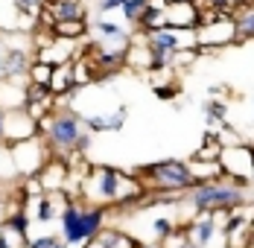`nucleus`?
Here are the masks:
<instances>
[{"label":"nucleus","instance_id":"1","mask_svg":"<svg viewBox=\"0 0 254 248\" xmlns=\"http://www.w3.org/2000/svg\"><path fill=\"white\" fill-rule=\"evenodd\" d=\"M143 196H146V187L137 175L108 167V164H91L82 178V193H79V198H85L88 204L102 207V210L137 207Z\"/></svg>","mask_w":254,"mask_h":248},{"label":"nucleus","instance_id":"2","mask_svg":"<svg viewBox=\"0 0 254 248\" xmlns=\"http://www.w3.org/2000/svg\"><path fill=\"white\" fill-rule=\"evenodd\" d=\"M85 134H88V128L82 123L79 111L70 105H56V111H50L38 123V137L44 140L53 158H62V161L76 158V146Z\"/></svg>","mask_w":254,"mask_h":248},{"label":"nucleus","instance_id":"3","mask_svg":"<svg viewBox=\"0 0 254 248\" xmlns=\"http://www.w3.org/2000/svg\"><path fill=\"white\" fill-rule=\"evenodd\" d=\"M178 204L184 207V213H190V219L196 213H210L216 207H240V204H252V187H237L222 175L219 181H207V184H193L184 196L178 198Z\"/></svg>","mask_w":254,"mask_h":248},{"label":"nucleus","instance_id":"4","mask_svg":"<svg viewBox=\"0 0 254 248\" xmlns=\"http://www.w3.org/2000/svg\"><path fill=\"white\" fill-rule=\"evenodd\" d=\"M108 210L88 204L85 198H70L64 213L59 216V240L67 248H82L105 228Z\"/></svg>","mask_w":254,"mask_h":248},{"label":"nucleus","instance_id":"5","mask_svg":"<svg viewBox=\"0 0 254 248\" xmlns=\"http://www.w3.org/2000/svg\"><path fill=\"white\" fill-rule=\"evenodd\" d=\"M137 178L143 181L146 193H187L193 187V178L187 170V161L178 158H167V161H155L137 170Z\"/></svg>","mask_w":254,"mask_h":248},{"label":"nucleus","instance_id":"6","mask_svg":"<svg viewBox=\"0 0 254 248\" xmlns=\"http://www.w3.org/2000/svg\"><path fill=\"white\" fill-rule=\"evenodd\" d=\"M9 155H12V167H15V175L21 178H35V175L44 170V164L50 161V149L44 146V140L35 134L29 140H21L15 146H9Z\"/></svg>","mask_w":254,"mask_h":248},{"label":"nucleus","instance_id":"7","mask_svg":"<svg viewBox=\"0 0 254 248\" xmlns=\"http://www.w3.org/2000/svg\"><path fill=\"white\" fill-rule=\"evenodd\" d=\"M219 167L222 175L237 187H252V173H254V146L252 143H240V146H225L219 155Z\"/></svg>","mask_w":254,"mask_h":248},{"label":"nucleus","instance_id":"8","mask_svg":"<svg viewBox=\"0 0 254 248\" xmlns=\"http://www.w3.org/2000/svg\"><path fill=\"white\" fill-rule=\"evenodd\" d=\"M85 18H88L85 0H47L38 15V26L53 29V24L59 21H85Z\"/></svg>","mask_w":254,"mask_h":248},{"label":"nucleus","instance_id":"9","mask_svg":"<svg viewBox=\"0 0 254 248\" xmlns=\"http://www.w3.org/2000/svg\"><path fill=\"white\" fill-rule=\"evenodd\" d=\"M38 134V123L26 114V108H12L6 111V120H3V143L6 146H15L21 140H29Z\"/></svg>","mask_w":254,"mask_h":248},{"label":"nucleus","instance_id":"10","mask_svg":"<svg viewBox=\"0 0 254 248\" xmlns=\"http://www.w3.org/2000/svg\"><path fill=\"white\" fill-rule=\"evenodd\" d=\"M82 41H67V38H53L47 47L35 50V62H44L50 67H62V64H70L73 56L79 53Z\"/></svg>","mask_w":254,"mask_h":248},{"label":"nucleus","instance_id":"11","mask_svg":"<svg viewBox=\"0 0 254 248\" xmlns=\"http://www.w3.org/2000/svg\"><path fill=\"white\" fill-rule=\"evenodd\" d=\"M85 128L91 134H105V131H120L126 125V117H128V108L126 105H117L111 111H102V114H79Z\"/></svg>","mask_w":254,"mask_h":248},{"label":"nucleus","instance_id":"12","mask_svg":"<svg viewBox=\"0 0 254 248\" xmlns=\"http://www.w3.org/2000/svg\"><path fill=\"white\" fill-rule=\"evenodd\" d=\"M24 108L35 123H41L50 111H56V97L50 94V88H44V85H26Z\"/></svg>","mask_w":254,"mask_h":248},{"label":"nucleus","instance_id":"13","mask_svg":"<svg viewBox=\"0 0 254 248\" xmlns=\"http://www.w3.org/2000/svg\"><path fill=\"white\" fill-rule=\"evenodd\" d=\"M184 228H187V240H190L193 248H210V243L219 234L216 225L210 222V213H196L193 219L184 222Z\"/></svg>","mask_w":254,"mask_h":248},{"label":"nucleus","instance_id":"14","mask_svg":"<svg viewBox=\"0 0 254 248\" xmlns=\"http://www.w3.org/2000/svg\"><path fill=\"white\" fill-rule=\"evenodd\" d=\"M199 6L196 3H170L167 6V26L173 29H196L199 26Z\"/></svg>","mask_w":254,"mask_h":248},{"label":"nucleus","instance_id":"15","mask_svg":"<svg viewBox=\"0 0 254 248\" xmlns=\"http://www.w3.org/2000/svg\"><path fill=\"white\" fill-rule=\"evenodd\" d=\"M231 21H234V32H237V44L254 41V0L243 3V6H234Z\"/></svg>","mask_w":254,"mask_h":248},{"label":"nucleus","instance_id":"16","mask_svg":"<svg viewBox=\"0 0 254 248\" xmlns=\"http://www.w3.org/2000/svg\"><path fill=\"white\" fill-rule=\"evenodd\" d=\"M38 178V184L44 187V193H56V190H62L64 187V178H67V161H62V158H50L47 164H44V170L35 175Z\"/></svg>","mask_w":254,"mask_h":248},{"label":"nucleus","instance_id":"17","mask_svg":"<svg viewBox=\"0 0 254 248\" xmlns=\"http://www.w3.org/2000/svg\"><path fill=\"white\" fill-rule=\"evenodd\" d=\"M97 240L102 243V248H140L137 237H131L128 231L117 228V225H105L97 234Z\"/></svg>","mask_w":254,"mask_h":248},{"label":"nucleus","instance_id":"18","mask_svg":"<svg viewBox=\"0 0 254 248\" xmlns=\"http://www.w3.org/2000/svg\"><path fill=\"white\" fill-rule=\"evenodd\" d=\"M187 170H190L193 184H207V181H219L222 178L219 161H193V158H187Z\"/></svg>","mask_w":254,"mask_h":248},{"label":"nucleus","instance_id":"19","mask_svg":"<svg viewBox=\"0 0 254 248\" xmlns=\"http://www.w3.org/2000/svg\"><path fill=\"white\" fill-rule=\"evenodd\" d=\"M216 131H219V128H207V131L202 134V143H199L196 152L190 155L193 161H219V155H222V143H219Z\"/></svg>","mask_w":254,"mask_h":248},{"label":"nucleus","instance_id":"20","mask_svg":"<svg viewBox=\"0 0 254 248\" xmlns=\"http://www.w3.org/2000/svg\"><path fill=\"white\" fill-rule=\"evenodd\" d=\"M26 102V85H15V82H0V108L12 111V108H24Z\"/></svg>","mask_w":254,"mask_h":248},{"label":"nucleus","instance_id":"21","mask_svg":"<svg viewBox=\"0 0 254 248\" xmlns=\"http://www.w3.org/2000/svg\"><path fill=\"white\" fill-rule=\"evenodd\" d=\"M47 88H50V94L56 99H62L70 88H76V85H73V67H70V64L53 67V76H50V85H47Z\"/></svg>","mask_w":254,"mask_h":248},{"label":"nucleus","instance_id":"22","mask_svg":"<svg viewBox=\"0 0 254 248\" xmlns=\"http://www.w3.org/2000/svg\"><path fill=\"white\" fill-rule=\"evenodd\" d=\"M56 38H67V41H85L88 38V18L85 21H59L53 24Z\"/></svg>","mask_w":254,"mask_h":248},{"label":"nucleus","instance_id":"23","mask_svg":"<svg viewBox=\"0 0 254 248\" xmlns=\"http://www.w3.org/2000/svg\"><path fill=\"white\" fill-rule=\"evenodd\" d=\"M167 26V9H155L146 3V12L140 15V21H137V32H158V29H164Z\"/></svg>","mask_w":254,"mask_h":248},{"label":"nucleus","instance_id":"24","mask_svg":"<svg viewBox=\"0 0 254 248\" xmlns=\"http://www.w3.org/2000/svg\"><path fill=\"white\" fill-rule=\"evenodd\" d=\"M202 111H204V120H207V128H222L228 123V105L222 99H207Z\"/></svg>","mask_w":254,"mask_h":248},{"label":"nucleus","instance_id":"25","mask_svg":"<svg viewBox=\"0 0 254 248\" xmlns=\"http://www.w3.org/2000/svg\"><path fill=\"white\" fill-rule=\"evenodd\" d=\"M0 29L3 32H21V12L15 0H0Z\"/></svg>","mask_w":254,"mask_h":248},{"label":"nucleus","instance_id":"26","mask_svg":"<svg viewBox=\"0 0 254 248\" xmlns=\"http://www.w3.org/2000/svg\"><path fill=\"white\" fill-rule=\"evenodd\" d=\"M50 76H53V67L50 64H44V62H35L32 59V64H29V73H26V79H29V85H50Z\"/></svg>","mask_w":254,"mask_h":248},{"label":"nucleus","instance_id":"27","mask_svg":"<svg viewBox=\"0 0 254 248\" xmlns=\"http://www.w3.org/2000/svg\"><path fill=\"white\" fill-rule=\"evenodd\" d=\"M149 225H152L155 243H161L164 237H170V234H173V231L178 228V219H176V216H155Z\"/></svg>","mask_w":254,"mask_h":248},{"label":"nucleus","instance_id":"28","mask_svg":"<svg viewBox=\"0 0 254 248\" xmlns=\"http://www.w3.org/2000/svg\"><path fill=\"white\" fill-rule=\"evenodd\" d=\"M146 12V0H126L123 3V9H120V15H123V21L131 26H137L140 21V15Z\"/></svg>","mask_w":254,"mask_h":248},{"label":"nucleus","instance_id":"29","mask_svg":"<svg viewBox=\"0 0 254 248\" xmlns=\"http://www.w3.org/2000/svg\"><path fill=\"white\" fill-rule=\"evenodd\" d=\"M161 246L164 248H190V240H187V228L184 225H178L176 231L170 234V237H164L161 240Z\"/></svg>","mask_w":254,"mask_h":248},{"label":"nucleus","instance_id":"30","mask_svg":"<svg viewBox=\"0 0 254 248\" xmlns=\"http://www.w3.org/2000/svg\"><path fill=\"white\" fill-rule=\"evenodd\" d=\"M15 178V167H12V155H9V146L0 143V181H12Z\"/></svg>","mask_w":254,"mask_h":248},{"label":"nucleus","instance_id":"31","mask_svg":"<svg viewBox=\"0 0 254 248\" xmlns=\"http://www.w3.org/2000/svg\"><path fill=\"white\" fill-rule=\"evenodd\" d=\"M152 94L158 99H164V102H170V99H176L181 94V85L178 82H167V85H152Z\"/></svg>","mask_w":254,"mask_h":248},{"label":"nucleus","instance_id":"32","mask_svg":"<svg viewBox=\"0 0 254 248\" xmlns=\"http://www.w3.org/2000/svg\"><path fill=\"white\" fill-rule=\"evenodd\" d=\"M196 59H199V50H178L176 56H173V70L176 67H190Z\"/></svg>","mask_w":254,"mask_h":248},{"label":"nucleus","instance_id":"33","mask_svg":"<svg viewBox=\"0 0 254 248\" xmlns=\"http://www.w3.org/2000/svg\"><path fill=\"white\" fill-rule=\"evenodd\" d=\"M210 222L216 225V231L222 234L231 222V207H216V210H210Z\"/></svg>","mask_w":254,"mask_h":248},{"label":"nucleus","instance_id":"34","mask_svg":"<svg viewBox=\"0 0 254 248\" xmlns=\"http://www.w3.org/2000/svg\"><path fill=\"white\" fill-rule=\"evenodd\" d=\"M56 243H59V237H53V234H41V237H29L26 248H56Z\"/></svg>","mask_w":254,"mask_h":248},{"label":"nucleus","instance_id":"35","mask_svg":"<svg viewBox=\"0 0 254 248\" xmlns=\"http://www.w3.org/2000/svg\"><path fill=\"white\" fill-rule=\"evenodd\" d=\"M123 3L126 0H97V12L102 15H108V12H117V9H123Z\"/></svg>","mask_w":254,"mask_h":248},{"label":"nucleus","instance_id":"36","mask_svg":"<svg viewBox=\"0 0 254 248\" xmlns=\"http://www.w3.org/2000/svg\"><path fill=\"white\" fill-rule=\"evenodd\" d=\"M82 248H102V243L97 240V237H94V240H88V243H85Z\"/></svg>","mask_w":254,"mask_h":248},{"label":"nucleus","instance_id":"37","mask_svg":"<svg viewBox=\"0 0 254 248\" xmlns=\"http://www.w3.org/2000/svg\"><path fill=\"white\" fill-rule=\"evenodd\" d=\"M190 248H193V246H190Z\"/></svg>","mask_w":254,"mask_h":248}]
</instances>
